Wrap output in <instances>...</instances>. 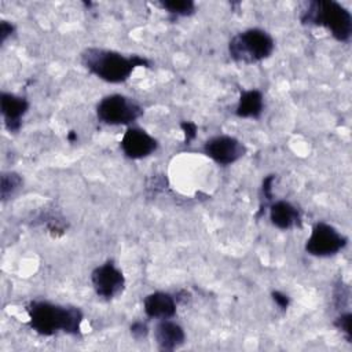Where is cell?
Masks as SVG:
<instances>
[{
	"instance_id": "1",
	"label": "cell",
	"mask_w": 352,
	"mask_h": 352,
	"mask_svg": "<svg viewBox=\"0 0 352 352\" xmlns=\"http://www.w3.org/2000/svg\"><path fill=\"white\" fill-rule=\"evenodd\" d=\"M29 326L40 336H54L58 331L77 336L81 331L84 315L80 308L36 300L26 307Z\"/></svg>"
},
{
	"instance_id": "2",
	"label": "cell",
	"mask_w": 352,
	"mask_h": 352,
	"mask_svg": "<svg viewBox=\"0 0 352 352\" xmlns=\"http://www.w3.org/2000/svg\"><path fill=\"white\" fill-rule=\"evenodd\" d=\"M81 63L98 78L120 84L129 78L136 67L150 66V62L140 55H124L118 51L88 47L81 52Z\"/></svg>"
},
{
	"instance_id": "3",
	"label": "cell",
	"mask_w": 352,
	"mask_h": 352,
	"mask_svg": "<svg viewBox=\"0 0 352 352\" xmlns=\"http://www.w3.org/2000/svg\"><path fill=\"white\" fill-rule=\"evenodd\" d=\"M300 21L304 25L322 26L341 43L349 41L352 36V15L342 4L337 1H309L301 11Z\"/></svg>"
},
{
	"instance_id": "4",
	"label": "cell",
	"mask_w": 352,
	"mask_h": 352,
	"mask_svg": "<svg viewBox=\"0 0 352 352\" xmlns=\"http://www.w3.org/2000/svg\"><path fill=\"white\" fill-rule=\"evenodd\" d=\"M272 36L260 28H249L236 33L228 43V52L232 60L253 65L270 58L274 52Z\"/></svg>"
},
{
	"instance_id": "5",
	"label": "cell",
	"mask_w": 352,
	"mask_h": 352,
	"mask_svg": "<svg viewBox=\"0 0 352 352\" xmlns=\"http://www.w3.org/2000/svg\"><path fill=\"white\" fill-rule=\"evenodd\" d=\"M142 114L143 107L135 99L121 94L106 95L96 104V116L106 125L131 126Z\"/></svg>"
},
{
	"instance_id": "6",
	"label": "cell",
	"mask_w": 352,
	"mask_h": 352,
	"mask_svg": "<svg viewBox=\"0 0 352 352\" xmlns=\"http://www.w3.org/2000/svg\"><path fill=\"white\" fill-rule=\"evenodd\" d=\"M348 243V238L334 226L318 221L312 226L305 242V252L315 257H330L341 252Z\"/></svg>"
},
{
	"instance_id": "7",
	"label": "cell",
	"mask_w": 352,
	"mask_h": 352,
	"mask_svg": "<svg viewBox=\"0 0 352 352\" xmlns=\"http://www.w3.org/2000/svg\"><path fill=\"white\" fill-rule=\"evenodd\" d=\"M91 283L99 297L111 300L124 292L125 276L113 261H106L94 268L91 272Z\"/></svg>"
},
{
	"instance_id": "8",
	"label": "cell",
	"mask_w": 352,
	"mask_h": 352,
	"mask_svg": "<svg viewBox=\"0 0 352 352\" xmlns=\"http://www.w3.org/2000/svg\"><path fill=\"white\" fill-rule=\"evenodd\" d=\"M204 153L216 164L227 166L241 160L246 153V147L234 136L217 135L205 142Z\"/></svg>"
},
{
	"instance_id": "9",
	"label": "cell",
	"mask_w": 352,
	"mask_h": 352,
	"mask_svg": "<svg viewBox=\"0 0 352 352\" xmlns=\"http://www.w3.org/2000/svg\"><path fill=\"white\" fill-rule=\"evenodd\" d=\"M120 147L125 157L142 160L151 155L158 148V140L139 126H128L121 138Z\"/></svg>"
},
{
	"instance_id": "10",
	"label": "cell",
	"mask_w": 352,
	"mask_h": 352,
	"mask_svg": "<svg viewBox=\"0 0 352 352\" xmlns=\"http://www.w3.org/2000/svg\"><path fill=\"white\" fill-rule=\"evenodd\" d=\"M0 110L7 131L18 132L22 125V117L29 110V102L23 96L3 91L0 94Z\"/></svg>"
},
{
	"instance_id": "11",
	"label": "cell",
	"mask_w": 352,
	"mask_h": 352,
	"mask_svg": "<svg viewBox=\"0 0 352 352\" xmlns=\"http://www.w3.org/2000/svg\"><path fill=\"white\" fill-rule=\"evenodd\" d=\"M177 298L166 292H154L144 297L143 309L151 319H172L176 315Z\"/></svg>"
},
{
	"instance_id": "12",
	"label": "cell",
	"mask_w": 352,
	"mask_h": 352,
	"mask_svg": "<svg viewBox=\"0 0 352 352\" xmlns=\"http://www.w3.org/2000/svg\"><path fill=\"white\" fill-rule=\"evenodd\" d=\"M154 340L161 351H175L184 344L186 333L179 323L161 319L154 327Z\"/></svg>"
},
{
	"instance_id": "13",
	"label": "cell",
	"mask_w": 352,
	"mask_h": 352,
	"mask_svg": "<svg viewBox=\"0 0 352 352\" xmlns=\"http://www.w3.org/2000/svg\"><path fill=\"white\" fill-rule=\"evenodd\" d=\"M270 220L279 230H290L301 226V213L292 202L279 199L270 205Z\"/></svg>"
},
{
	"instance_id": "14",
	"label": "cell",
	"mask_w": 352,
	"mask_h": 352,
	"mask_svg": "<svg viewBox=\"0 0 352 352\" xmlns=\"http://www.w3.org/2000/svg\"><path fill=\"white\" fill-rule=\"evenodd\" d=\"M264 110V96L258 89H246L241 92L235 114L241 118H258Z\"/></svg>"
},
{
	"instance_id": "15",
	"label": "cell",
	"mask_w": 352,
	"mask_h": 352,
	"mask_svg": "<svg viewBox=\"0 0 352 352\" xmlns=\"http://www.w3.org/2000/svg\"><path fill=\"white\" fill-rule=\"evenodd\" d=\"M160 7L175 18L190 16L195 12V3L192 0H165L160 3Z\"/></svg>"
},
{
	"instance_id": "16",
	"label": "cell",
	"mask_w": 352,
	"mask_h": 352,
	"mask_svg": "<svg viewBox=\"0 0 352 352\" xmlns=\"http://www.w3.org/2000/svg\"><path fill=\"white\" fill-rule=\"evenodd\" d=\"M22 186V177L15 173V172H3L1 173V187H0V194L1 199L6 201L10 198L19 187Z\"/></svg>"
},
{
	"instance_id": "17",
	"label": "cell",
	"mask_w": 352,
	"mask_h": 352,
	"mask_svg": "<svg viewBox=\"0 0 352 352\" xmlns=\"http://www.w3.org/2000/svg\"><path fill=\"white\" fill-rule=\"evenodd\" d=\"M351 319H352L351 312H345V314H341V315L334 320V326L345 336V338H346L348 342H351V340H352Z\"/></svg>"
},
{
	"instance_id": "18",
	"label": "cell",
	"mask_w": 352,
	"mask_h": 352,
	"mask_svg": "<svg viewBox=\"0 0 352 352\" xmlns=\"http://www.w3.org/2000/svg\"><path fill=\"white\" fill-rule=\"evenodd\" d=\"M131 334L135 340L146 338L148 334V327L143 320H136L131 324Z\"/></svg>"
},
{
	"instance_id": "19",
	"label": "cell",
	"mask_w": 352,
	"mask_h": 352,
	"mask_svg": "<svg viewBox=\"0 0 352 352\" xmlns=\"http://www.w3.org/2000/svg\"><path fill=\"white\" fill-rule=\"evenodd\" d=\"M180 126H182V129H183V133H184V142H186V144H190V142L191 140H194L195 139V136H197V125L192 122V121H183L182 124H180Z\"/></svg>"
},
{
	"instance_id": "20",
	"label": "cell",
	"mask_w": 352,
	"mask_h": 352,
	"mask_svg": "<svg viewBox=\"0 0 352 352\" xmlns=\"http://www.w3.org/2000/svg\"><path fill=\"white\" fill-rule=\"evenodd\" d=\"M272 296V300L275 301V304L280 308V309H287L289 304H290V297L287 294H285L283 292H279V290H274L271 293Z\"/></svg>"
},
{
	"instance_id": "21",
	"label": "cell",
	"mask_w": 352,
	"mask_h": 352,
	"mask_svg": "<svg viewBox=\"0 0 352 352\" xmlns=\"http://www.w3.org/2000/svg\"><path fill=\"white\" fill-rule=\"evenodd\" d=\"M14 32V25L8 21H1L0 22V41L4 43Z\"/></svg>"
},
{
	"instance_id": "22",
	"label": "cell",
	"mask_w": 352,
	"mask_h": 352,
	"mask_svg": "<svg viewBox=\"0 0 352 352\" xmlns=\"http://www.w3.org/2000/svg\"><path fill=\"white\" fill-rule=\"evenodd\" d=\"M67 139H69L70 142H73V140L76 139V133H73V131H72V132L67 135Z\"/></svg>"
}]
</instances>
